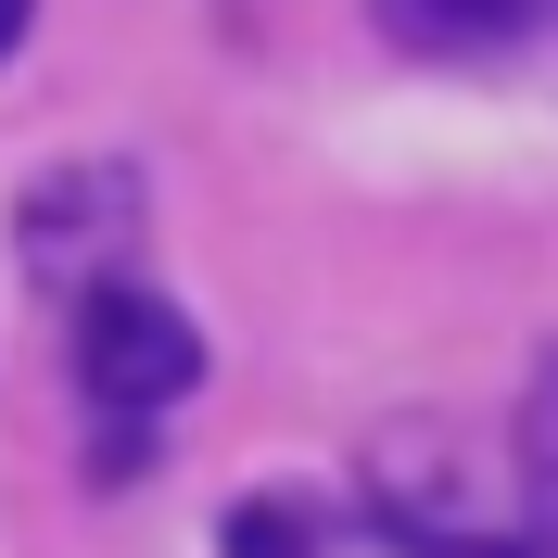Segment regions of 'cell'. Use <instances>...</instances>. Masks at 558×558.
<instances>
[{
    "label": "cell",
    "instance_id": "cell-7",
    "mask_svg": "<svg viewBox=\"0 0 558 558\" xmlns=\"http://www.w3.org/2000/svg\"><path fill=\"white\" fill-rule=\"evenodd\" d=\"M546 558H558V546H546Z\"/></svg>",
    "mask_w": 558,
    "mask_h": 558
},
{
    "label": "cell",
    "instance_id": "cell-4",
    "mask_svg": "<svg viewBox=\"0 0 558 558\" xmlns=\"http://www.w3.org/2000/svg\"><path fill=\"white\" fill-rule=\"evenodd\" d=\"M216 558H330V508L292 495V483H267V495H242V508L216 521Z\"/></svg>",
    "mask_w": 558,
    "mask_h": 558
},
{
    "label": "cell",
    "instance_id": "cell-1",
    "mask_svg": "<svg viewBox=\"0 0 558 558\" xmlns=\"http://www.w3.org/2000/svg\"><path fill=\"white\" fill-rule=\"evenodd\" d=\"M191 381H204V330H191V305H166L153 279L76 292V393H89L102 418H166Z\"/></svg>",
    "mask_w": 558,
    "mask_h": 558
},
{
    "label": "cell",
    "instance_id": "cell-2",
    "mask_svg": "<svg viewBox=\"0 0 558 558\" xmlns=\"http://www.w3.org/2000/svg\"><path fill=\"white\" fill-rule=\"evenodd\" d=\"M140 166L128 153H64V166L26 178V204H13V254H26L38 279H64V292H102V279H128L140 254Z\"/></svg>",
    "mask_w": 558,
    "mask_h": 558
},
{
    "label": "cell",
    "instance_id": "cell-6",
    "mask_svg": "<svg viewBox=\"0 0 558 558\" xmlns=\"http://www.w3.org/2000/svg\"><path fill=\"white\" fill-rule=\"evenodd\" d=\"M26 26H38V0H0V64L26 51Z\"/></svg>",
    "mask_w": 558,
    "mask_h": 558
},
{
    "label": "cell",
    "instance_id": "cell-5",
    "mask_svg": "<svg viewBox=\"0 0 558 558\" xmlns=\"http://www.w3.org/2000/svg\"><path fill=\"white\" fill-rule=\"evenodd\" d=\"M521 483H533V521H546V546H558V343H546V368H533V393H521Z\"/></svg>",
    "mask_w": 558,
    "mask_h": 558
},
{
    "label": "cell",
    "instance_id": "cell-3",
    "mask_svg": "<svg viewBox=\"0 0 558 558\" xmlns=\"http://www.w3.org/2000/svg\"><path fill=\"white\" fill-rule=\"evenodd\" d=\"M368 13H381V38H393V51L470 64V51H495V38H533L558 0H368Z\"/></svg>",
    "mask_w": 558,
    "mask_h": 558
}]
</instances>
